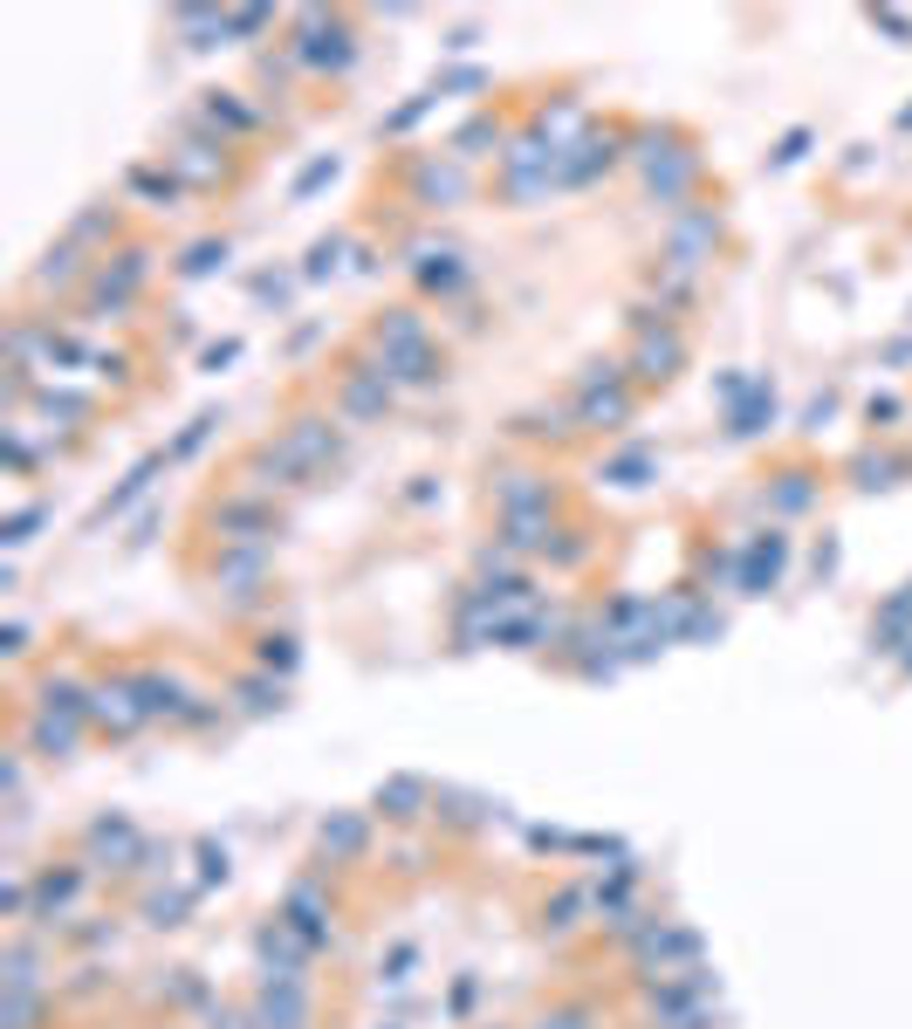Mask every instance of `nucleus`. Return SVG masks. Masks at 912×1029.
Here are the masks:
<instances>
[{"label":"nucleus","mask_w":912,"mask_h":1029,"mask_svg":"<svg viewBox=\"0 0 912 1029\" xmlns=\"http://www.w3.org/2000/svg\"><path fill=\"white\" fill-rule=\"evenodd\" d=\"M577 419H583L590 432H611V426H624V419H631V391H598V384H583V399H577Z\"/></svg>","instance_id":"obj_5"},{"label":"nucleus","mask_w":912,"mask_h":1029,"mask_svg":"<svg viewBox=\"0 0 912 1029\" xmlns=\"http://www.w3.org/2000/svg\"><path fill=\"white\" fill-rule=\"evenodd\" d=\"M233 358H241V343L227 337V343H213V350H207V371H220V364H233Z\"/></svg>","instance_id":"obj_12"},{"label":"nucleus","mask_w":912,"mask_h":1029,"mask_svg":"<svg viewBox=\"0 0 912 1029\" xmlns=\"http://www.w3.org/2000/svg\"><path fill=\"white\" fill-rule=\"evenodd\" d=\"M337 254H343V241H315L302 274H309V282H323V274H337Z\"/></svg>","instance_id":"obj_10"},{"label":"nucleus","mask_w":912,"mask_h":1029,"mask_svg":"<svg viewBox=\"0 0 912 1029\" xmlns=\"http://www.w3.org/2000/svg\"><path fill=\"white\" fill-rule=\"evenodd\" d=\"M680 364H686V337H680V330H652V323H645L639 350H631V371H639L645 384H665Z\"/></svg>","instance_id":"obj_3"},{"label":"nucleus","mask_w":912,"mask_h":1029,"mask_svg":"<svg viewBox=\"0 0 912 1029\" xmlns=\"http://www.w3.org/2000/svg\"><path fill=\"white\" fill-rule=\"evenodd\" d=\"M268 28V14L261 8H248V14H227V34H261Z\"/></svg>","instance_id":"obj_11"},{"label":"nucleus","mask_w":912,"mask_h":1029,"mask_svg":"<svg viewBox=\"0 0 912 1029\" xmlns=\"http://www.w3.org/2000/svg\"><path fill=\"white\" fill-rule=\"evenodd\" d=\"M76 268H83V248H76V241L49 248V254H42V268H34V289H49V282H76Z\"/></svg>","instance_id":"obj_7"},{"label":"nucleus","mask_w":912,"mask_h":1029,"mask_svg":"<svg viewBox=\"0 0 912 1029\" xmlns=\"http://www.w3.org/2000/svg\"><path fill=\"white\" fill-rule=\"evenodd\" d=\"M207 117H213V124H227V131H248V124H254V117H248L241 103H227V90H213V97H207Z\"/></svg>","instance_id":"obj_9"},{"label":"nucleus","mask_w":912,"mask_h":1029,"mask_svg":"<svg viewBox=\"0 0 912 1029\" xmlns=\"http://www.w3.org/2000/svg\"><path fill=\"white\" fill-rule=\"evenodd\" d=\"M330 453H337V426L330 419H295L282 432V447H274V460H282L289 473H315Z\"/></svg>","instance_id":"obj_1"},{"label":"nucleus","mask_w":912,"mask_h":1029,"mask_svg":"<svg viewBox=\"0 0 912 1029\" xmlns=\"http://www.w3.org/2000/svg\"><path fill=\"white\" fill-rule=\"evenodd\" d=\"M227 144H186V151H172V166L192 179V186H220L227 179V158H220Z\"/></svg>","instance_id":"obj_6"},{"label":"nucleus","mask_w":912,"mask_h":1029,"mask_svg":"<svg viewBox=\"0 0 912 1029\" xmlns=\"http://www.w3.org/2000/svg\"><path fill=\"white\" fill-rule=\"evenodd\" d=\"M144 268H151V254H144V248L117 254V268H103V274H97V309H124V302L138 296V282H144Z\"/></svg>","instance_id":"obj_4"},{"label":"nucleus","mask_w":912,"mask_h":1029,"mask_svg":"<svg viewBox=\"0 0 912 1029\" xmlns=\"http://www.w3.org/2000/svg\"><path fill=\"white\" fill-rule=\"evenodd\" d=\"M220 261H227V241H200V248L179 261V274H186V282H200V274H213Z\"/></svg>","instance_id":"obj_8"},{"label":"nucleus","mask_w":912,"mask_h":1029,"mask_svg":"<svg viewBox=\"0 0 912 1029\" xmlns=\"http://www.w3.org/2000/svg\"><path fill=\"white\" fill-rule=\"evenodd\" d=\"M302 34H309V42H295V56H302L309 69H343V62L357 56L350 28H343V21H330V14H302Z\"/></svg>","instance_id":"obj_2"}]
</instances>
